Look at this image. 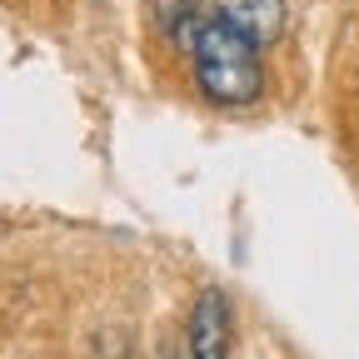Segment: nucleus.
<instances>
[{
	"mask_svg": "<svg viewBox=\"0 0 359 359\" xmlns=\"http://www.w3.org/2000/svg\"><path fill=\"white\" fill-rule=\"evenodd\" d=\"M185 40H190V65H195V85H200L205 100L235 110V105H255L264 95L259 45L250 35L224 25L219 15H205L190 25Z\"/></svg>",
	"mask_w": 359,
	"mask_h": 359,
	"instance_id": "obj_1",
	"label": "nucleus"
},
{
	"mask_svg": "<svg viewBox=\"0 0 359 359\" xmlns=\"http://www.w3.org/2000/svg\"><path fill=\"white\" fill-rule=\"evenodd\" d=\"M185 354L190 359H230L235 354V304L219 285H205L195 309H190Z\"/></svg>",
	"mask_w": 359,
	"mask_h": 359,
	"instance_id": "obj_2",
	"label": "nucleus"
},
{
	"mask_svg": "<svg viewBox=\"0 0 359 359\" xmlns=\"http://www.w3.org/2000/svg\"><path fill=\"white\" fill-rule=\"evenodd\" d=\"M215 15L224 25H235L240 35H250L259 50L264 45H275L290 25V6L285 0H215Z\"/></svg>",
	"mask_w": 359,
	"mask_h": 359,
	"instance_id": "obj_3",
	"label": "nucleus"
},
{
	"mask_svg": "<svg viewBox=\"0 0 359 359\" xmlns=\"http://www.w3.org/2000/svg\"><path fill=\"white\" fill-rule=\"evenodd\" d=\"M150 11H155V25L160 30H185L190 35V25L200 20L195 15V0H150Z\"/></svg>",
	"mask_w": 359,
	"mask_h": 359,
	"instance_id": "obj_4",
	"label": "nucleus"
}]
</instances>
